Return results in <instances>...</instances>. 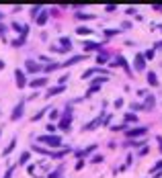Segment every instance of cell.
Segmentation results:
<instances>
[{
    "label": "cell",
    "instance_id": "28",
    "mask_svg": "<svg viewBox=\"0 0 162 178\" xmlns=\"http://www.w3.org/2000/svg\"><path fill=\"white\" fill-rule=\"evenodd\" d=\"M154 8H156V10H162V6H160V4H154Z\"/></svg>",
    "mask_w": 162,
    "mask_h": 178
},
{
    "label": "cell",
    "instance_id": "9",
    "mask_svg": "<svg viewBox=\"0 0 162 178\" xmlns=\"http://www.w3.org/2000/svg\"><path fill=\"white\" fill-rule=\"evenodd\" d=\"M60 129H64V131H68V129H70V115H68V117H64V119L60 121Z\"/></svg>",
    "mask_w": 162,
    "mask_h": 178
},
{
    "label": "cell",
    "instance_id": "30",
    "mask_svg": "<svg viewBox=\"0 0 162 178\" xmlns=\"http://www.w3.org/2000/svg\"><path fill=\"white\" fill-rule=\"evenodd\" d=\"M0 19H2V13H0Z\"/></svg>",
    "mask_w": 162,
    "mask_h": 178
},
{
    "label": "cell",
    "instance_id": "14",
    "mask_svg": "<svg viewBox=\"0 0 162 178\" xmlns=\"http://www.w3.org/2000/svg\"><path fill=\"white\" fill-rule=\"evenodd\" d=\"M14 143H17V139H14V137H13V141H10V143L6 145V150L2 151V156H8V154H10V151L14 150Z\"/></svg>",
    "mask_w": 162,
    "mask_h": 178
},
{
    "label": "cell",
    "instance_id": "29",
    "mask_svg": "<svg viewBox=\"0 0 162 178\" xmlns=\"http://www.w3.org/2000/svg\"><path fill=\"white\" fill-rule=\"evenodd\" d=\"M0 68H4V62H0Z\"/></svg>",
    "mask_w": 162,
    "mask_h": 178
},
{
    "label": "cell",
    "instance_id": "7",
    "mask_svg": "<svg viewBox=\"0 0 162 178\" xmlns=\"http://www.w3.org/2000/svg\"><path fill=\"white\" fill-rule=\"evenodd\" d=\"M84 49L86 51H92V49H101V45L95 43V41H84Z\"/></svg>",
    "mask_w": 162,
    "mask_h": 178
},
{
    "label": "cell",
    "instance_id": "11",
    "mask_svg": "<svg viewBox=\"0 0 162 178\" xmlns=\"http://www.w3.org/2000/svg\"><path fill=\"white\" fill-rule=\"evenodd\" d=\"M47 16H49V13H47V10H43V13L37 16V25H43V23L47 21Z\"/></svg>",
    "mask_w": 162,
    "mask_h": 178
},
{
    "label": "cell",
    "instance_id": "27",
    "mask_svg": "<svg viewBox=\"0 0 162 178\" xmlns=\"http://www.w3.org/2000/svg\"><path fill=\"white\" fill-rule=\"evenodd\" d=\"M4 31H6V27H4V25H0V35H4Z\"/></svg>",
    "mask_w": 162,
    "mask_h": 178
},
{
    "label": "cell",
    "instance_id": "21",
    "mask_svg": "<svg viewBox=\"0 0 162 178\" xmlns=\"http://www.w3.org/2000/svg\"><path fill=\"white\" fill-rule=\"evenodd\" d=\"M27 160H29V154L25 151L23 156H21V160H19V164H27Z\"/></svg>",
    "mask_w": 162,
    "mask_h": 178
},
{
    "label": "cell",
    "instance_id": "10",
    "mask_svg": "<svg viewBox=\"0 0 162 178\" xmlns=\"http://www.w3.org/2000/svg\"><path fill=\"white\" fill-rule=\"evenodd\" d=\"M27 70H29V72H37V70H41V66H39V64H35V62H31V60H29V62H27Z\"/></svg>",
    "mask_w": 162,
    "mask_h": 178
},
{
    "label": "cell",
    "instance_id": "1",
    "mask_svg": "<svg viewBox=\"0 0 162 178\" xmlns=\"http://www.w3.org/2000/svg\"><path fill=\"white\" fill-rule=\"evenodd\" d=\"M39 141H43V143L51 145V147H58V145L62 143V139H60L58 135H41V137H39Z\"/></svg>",
    "mask_w": 162,
    "mask_h": 178
},
{
    "label": "cell",
    "instance_id": "20",
    "mask_svg": "<svg viewBox=\"0 0 162 178\" xmlns=\"http://www.w3.org/2000/svg\"><path fill=\"white\" fill-rule=\"evenodd\" d=\"M76 33H78V35H88V33H90V29H86V27H80V29H76Z\"/></svg>",
    "mask_w": 162,
    "mask_h": 178
},
{
    "label": "cell",
    "instance_id": "5",
    "mask_svg": "<svg viewBox=\"0 0 162 178\" xmlns=\"http://www.w3.org/2000/svg\"><path fill=\"white\" fill-rule=\"evenodd\" d=\"M144 133H146V127H138V129L127 131V135H129V137H138V135H144Z\"/></svg>",
    "mask_w": 162,
    "mask_h": 178
},
{
    "label": "cell",
    "instance_id": "24",
    "mask_svg": "<svg viewBox=\"0 0 162 178\" xmlns=\"http://www.w3.org/2000/svg\"><path fill=\"white\" fill-rule=\"evenodd\" d=\"M144 57H148V60H152V57H154V51H146V55H144Z\"/></svg>",
    "mask_w": 162,
    "mask_h": 178
},
{
    "label": "cell",
    "instance_id": "18",
    "mask_svg": "<svg viewBox=\"0 0 162 178\" xmlns=\"http://www.w3.org/2000/svg\"><path fill=\"white\" fill-rule=\"evenodd\" d=\"M23 43H25V35H23L21 39H14V41H13V45H14V47H21Z\"/></svg>",
    "mask_w": 162,
    "mask_h": 178
},
{
    "label": "cell",
    "instance_id": "4",
    "mask_svg": "<svg viewBox=\"0 0 162 178\" xmlns=\"http://www.w3.org/2000/svg\"><path fill=\"white\" fill-rule=\"evenodd\" d=\"M31 86H33V88H39V86H45V84H47V78H37V80H31Z\"/></svg>",
    "mask_w": 162,
    "mask_h": 178
},
{
    "label": "cell",
    "instance_id": "25",
    "mask_svg": "<svg viewBox=\"0 0 162 178\" xmlns=\"http://www.w3.org/2000/svg\"><path fill=\"white\" fill-rule=\"evenodd\" d=\"M125 121H135V115H125Z\"/></svg>",
    "mask_w": 162,
    "mask_h": 178
},
{
    "label": "cell",
    "instance_id": "2",
    "mask_svg": "<svg viewBox=\"0 0 162 178\" xmlns=\"http://www.w3.org/2000/svg\"><path fill=\"white\" fill-rule=\"evenodd\" d=\"M23 109H25V104L19 103L17 107H14V111H13V115H10V119H13V121H17L19 117H23Z\"/></svg>",
    "mask_w": 162,
    "mask_h": 178
},
{
    "label": "cell",
    "instance_id": "3",
    "mask_svg": "<svg viewBox=\"0 0 162 178\" xmlns=\"http://www.w3.org/2000/svg\"><path fill=\"white\" fill-rule=\"evenodd\" d=\"M14 78H17V86H19V88H23V86H25V74H23V72H21V70H14Z\"/></svg>",
    "mask_w": 162,
    "mask_h": 178
},
{
    "label": "cell",
    "instance_id": "12",
    "mask_svg": "<svg viewBox=\"0 0 162 178\" xmlns=\"http://www.w3.org/2000/svg\"><path fill=\"white\" fill-rule=\"evenodd\" d=\"M78 62H82V55H74V57H70L64 66H74V64H78Z\"/></svg>",
    "mask_w": 162,
    "mask_h": 178
},
{
    "label": "cell",
    "instance_id": "13",
    "mask_svg": "<svg viewBox=\"0 0 162 178\" xmlns=\"http://www.w3.org/2000/svg\"><path fill=\"white\" fill-rule=\"evenodd\" d=\"M60 43L64 45L62 49H70V47H72V41H70V37H62V39H60Z\"/></svg>",
    "mask_w": 162,
    "mask_h": 178
},
{
    "label": "cell",
    "instance_id": "19",
    "mask_svg": "<svg viewBox=\"0 0 162 178\" xmlns=\"http://www.w3.org/2000/svg\"><path fill=\"white\" fill-rule=\"evenodd\" d=\"M45 111H47V109H43V111H39V113H35V115H33V121H39L41 117L45 115Z\"/></svg>",
    "mask_w": 162,
    "mask_h": 178
},
{
    "label": "cell",
    "instance_id": "23",
    "mask_svg": "<svg viewBox=\"0 0 162 178\" xmlns=\"http://www.w3.org/2000/svg\"><path fill=\"white\" fill-rule=\"evenodd\" d=\"M13 29H14V31H21V33H23V29H25V27H21L19 23H13Z\"/></svg>",
    "mask_w": 162,
    "mask_h": 178
},
{
    "label": "cell",
    "instance_id": "8",
    "mask_svg": "<svg viewBox=\"0 0 162 178\" xmlns=\"http://www.w3.org/2000/svg\"><path fill=\"white\" fill-rule=\"evenodd\" d=\"M144 68H146L144 55H138V57H135V70H144Z\"/></svg>",
    "mask_w": 162,
    "mask_h": 178
},
{
    "label": "cell",
    "instance_id": "6",
    "mask_svg": "<svg viewBox=\"0 0 162 178\" xmlns=\"http://www.w3.org/2000/svg\"><path fill=\"white\" fill-rule=\"evenodd\" d=\"M64 90H66V86H62V84H60V86H55V88H49V92L45 96H55V94H60V92H64Z\"/></svg>",
    "mask_w": 162,
    "mask_h": 178
},
{
    "label": "cell",
    "instance_id": "31",
    "mask_svg": "<svg viewBox=\"0 0 162 178\" xmlns=\"http://www.w3.org/2000/svg\"><path fill=\"white\" fill-rule=\"evenodd\" d=\"M0 133H2V131H0Z\"/></svg>",
    "mask_w": 162,
    "mask_h": 178
},
{
    "label": "cell",
    "instance_id": "16",
    "mask_svg": "<svg viewBox=\"0 0 162 178\" xmlns=\"http://www.w3.org/2000/svg\"><path fill=\"white\" fill-rule=\"evenodd\" d=\"M148 82L152 84V86H156V84H158V80H156V74H154V72H150V74H148Z\"/></svg>",
    "mask_w": 162,
    "mask_h": 178
},
{
    "label": "cell",
    "instance_id": "22",
    "mask_svg": "<svg viewBox=\"0 0 162 178\" xmlns=\"http://www.w3.org/2000/svg\"><path fill=\"white\" fill-rule=\"evenodd\" d=\"M31 16H33V19H35V16H39V6H33V8H31Z\"/></svg>",
    "mask_w": 162,
    "mask_h": 178
},
{
    "label": "cell",
    "instance_id": "26",
    "mask_svg": "<svg viewBox=\"0 0 162 178\" xmlns=\"http://www.w3.org/2000/svg\"><path fill=\"white\" fill-rule=\"evenodd\" d=\"M60 172H62V170H55L54 174H49V178H58V176H60Z\"/></svg>",
    "mask_w": 162,
    "mask_h": 178
},
{
    "label": "cell",
    "instance_id": "17",
    "mask_svg": "<svg viewBox=\"0 0 162 178\" xmlns=\"http://www.w3.org/2000/svg\"><path fill=\"white\" fill-rule=\"evenodd\" d=\"M96 72H101L99 68H92V70H86L84 74H82V78H88V76H92V74H96Z\"/></svg>",
    "mask_w": 162,
    "mask_h": 178
},
{
    "label": "cell",
    "instance_id": "15",
    "mask_svg": "<svg viewBox=\"0 0 162 178\" xmlns=\"http://www.w3.org/2000/svg\"><path fill=\"white\" fill-rule=\"evenodd\" d=\"M99 123H101V117H99V119H95L92 123H88L86 127H84V129H86V131H90V129H95V127H96V125H99Z\"/></svg>",
    "mask_w": 162,
    "mask_h": 178
}]
</instances>
